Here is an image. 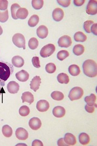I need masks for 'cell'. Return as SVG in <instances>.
<instances>
[{
    "instance_id": "1f68e13d",
    "label": "cell",
    "mask_w": 97,
    "mask_h": 146,
    "mask_svg": "<svg viewBox=\"0 0 97 146\" xmlns=\"http://www.w3.org/2000/svg\"><path fill=\"white\" fill-rule=\"evenodd\" d=\"M69 56V52H68L67 50H65L59 51L57 53V58L60 61H63Z\"/></svg>"
},
{
    "instance_id": "b9f144b4",
    "label": "cell",
    "mask_w": 97,
    "mask_h": 146,
    "mask_svg": "<svg viewBox=\"0 0 97 146\" xmlns=\"http://www.w3.org/2000/svg\"><path fill=\"white\" fill-rule=\"evenodd\" d=\"M97 23H93L91 27V32L95 35H97Z\"/></svg>"
},
{
    "instance_id": "f35d334b",
    "label": "cell",
    "mask_w": 97,
    "mask_h": 146,
    "mask_svg": "<svg viewBox=\"0 0 97 146\" xmlns=\"http://www.w3.org/2000/svg\"><path fill=\"white\" fill-rule=\"evenodd\" d=\"M32 63L33 66L36 68H40L41 67L40 58L37 56H35L32 58Z\"/></svg>"
},
{
    "instance_id": "4fadbf2b",
    "label": "cell",
    "mask_w": 97,
    "mask_h": 146,
    "mask_svg": "<svg viewBox=\"0 0 97 146\" xmlns=\"http://www.w3.org/2000/svg\"><path fill=\"white\" fill-rule=\"evenodd\" d=\"M7 89L11 94H16L20 89V86L15 81H10L7 84Z\"/></svg>"
},
{
    "instance_id": "3957f363",
    "label": "cell",
    "mask_w": 97,
    "mask_h": 146,
    "mask_svg": "<svg viewBox=\"0 0 97 146\" xmlns=\"http://www.w3.org/2000/svg\"><path fill=\"white\" fill-rule=\"evenodd\" d=\"M12 41L16 47L26 49V39L22 34H15L12 38Z\"/></svg>"
},
{
    "instance_id": "d6986e66",
    "label": "cell",
    "mask_w": 97,
    "mask_h": 146,
    "mask_svg": "<svg viewBox=\"0 0 97 146\" xmlns=\"http://www.w3.org/2000/svg\"><path fill=\"white\" fill-rule=\"evenodd\" d=\"M11 62L13 65L17 67V68H20L23 66L24 64V60L23 58L20 56H15L12 58Z\"/></svg>"
},
{
    "instance_id": "836d02e7",
    "label": "cell",
    "mask_w": 97,
    "mask_h": 146,
    "mask_svg": "<svg viewBox=\"0 0 97 146\" xmlns=\"http://www.w3.org/2000/svg\"><path fill=\"white\" fill-rule=\"evenodd\" d=\"M30 113V109L26 106H23L20 107L19 110V114L22 116H26Z\"/></svg>"
},
{
    "instance_id": "83f0119b",
    "label": "cell",
    "mask_w": 97,
    "mask_h": 146,
    "mask_svg": "<svg viewBox=\"0 0 97 146\" xmlns=\"http://www.w3.org/2000/svg\"><path fill=\"white\" fill-rule=\"evenodd\" d=\"M2 131L6 137H10L13 135V129L9 125H3L2 129Z\"/></svg>"
},
{
    "instance_id": "6da1fadb",
    "label": "cell",
    "mask_w": 97,
    "mask_h": 146,
    "mask_svg": "<svg viewBox=\"0 0 97 146\" xmlns=\"http://www.w3.org/2000/svg\"><path fill=\"white\" fill-rule=\"evenodd\" d=\"M14 72L13 65L10 63L0 60V85L5 86V82Z\"/></svg>"
},
{
    "instance_id": "e0dca14e",
    "label": "cell",
    "mask_w": 97,
    "mask_h": 146,
    "mask_svg": "<svg viewBox=\"0 0 97 146\" xmlns=\"http://www.w3.org/2000/svg\"><path fill=\"white\" fill-rule=\"evenodd\" d=\"M65 142L69 146H74L77 143V140L75 136L71 133H67L64 138Z\"/></svg>"
},
{
    "instance_id": "8fae6325",
    "label": "cell",
    "mask_w": 97,
    "mask_h": 146,
    "mask_svg": "<svg viewBox=\"0 0 97 146\" xmlns=\"http://www.w3.org/2000/svg\"><path fill=\"white\" fill-rule=\"evenodd\" d=\"M64 16V11L61 8H57L52 12L53 19L56 22L61 21Z\"/></svg>"
},
{
    "instance_id": "d590c367",
    "label": "cell",
    "mask_w": 97,
    "mask_h": 146,
    "mask_svg": "<svg viewBox=\"0 0 97 146\" xmlns=\"http://www.w3.org/2000/svg\"><path fill=\"white\" fill-rule=\"evenodd\" d=\"M8 19H9V13H8V11L7 9L3 11H0V22H1L5 23L8 21Z\"/></svg>"
},
{
    "instance_id": "52a82bcc",
    "label": "cell",
    "mask_w": 97,
    "mask_h": 146,
    "mask_svg": "<svg viewBox=\"0 0 97 146\" xmlns=\"http://www.w3.org/2000/svg\"><path fill=\"white\" fill-rule=\"evenodd\" d=\"M72 43L71 38L68 35L61 37L58 41V46L61 48H68L71 46Z\"/></svg>"
},
{
    "instance_id": "9c48e42d",
    "label": "cell",
    "mask_w": 97,
    "mask_h": 146,
    "mask_svg": "<svg viewBox=\"0 0 97 146\" xmlns=\"http://www.w3.org/2000/svg\"><path fill=\"white\" fill-rule=\"evenodd\" d=\"M50 105L49 102L45 100H41L37 102L36 108L40 112H45L49 109Z\"/></svg>"
},
{
    "instance_id": "74e56055",
    "label": "cell",
    "mask_w": 97,
    "mask_h": 146,
    "mask_svg": "<svg viewBox=\"0 0 97 146\" xmlns=\"http://www.w3.org/2000/svg\"><path fill=\"white\" fill-rule=\"evenodd\" d=\"M8 6V1L7 0H0V11H5Z\"/></svg>"
},
{
    "instance_id": "cb8c5ba5",
    "label": "cell",
    "mask_w": 97,
    "mask_h": 146,
    "mask_svg": "<svg viewBox=\"0 0 97 146\" xmlns=\"http://www.w3.org/2000/svg\"><path fill=\"white\" fill-rule=\"evenodd\" d=\"M57 80L60 84H68L70 81V78L67 74L62 73L58 75Z\"/></svg>"
},
{
    "instance_id": "7bdbcfd3",
    "label": "cell",
    "mask_w": 97,
    "mask_h": 146,
    "mask_svg": "<svg viewBox=\"0 0 97 146\" xmlns=\"http://www.w3.org/2000/svg\"><path fill=\"white\" fill-rule=\"evenodd\" d=\"M73 3L76 6L80 7L84 5L85 3V0H74Z\"/></svg>"
},
{
    "instance_id": "7a4b0ae2",
    "label": "cell",
    "mask_w": 97,
    "mask_h": 146,
    "mask_svg": "<svg viewBox=\"0 0 97 146\" xmlns=\"http://www.w3.org/2000/svg\"><path fill=\"white\" fill-rule=\"evenodd\" d=\"M83 72L85 75L90 78H94L97 75V63L92 60H87L82 64Z\"/></svg>"
},
{
    "instance_id": "8992f818",
    "label": "cell",
    "mask_w": 97,
    "mask_h": 146,
    "mask_svg": "<svg viewBox=\"0 0 97 146\" xmlns=\"http://www.w3.org/2000/svg\"><path fill=\"white\" fill-rule=\"evenodd\" d=\"M86 13L87 14L94 15L97 14V1L96 0L89 1L86 7Z\"/></svg>"
},
{
    "instance_id": "7402d4cb",
    "label": "cell",
    "mask_w": 97,
    "mask_h": 146,
    "mask_svg": "<svg viewBox=\"0 0 97 146\" xmlns=\"http://www.w3.org/2000/svg\"><path fill=\"white\" fill-rule=\"evenodd\" d=\"M79 141L82 145H86L90 142V137L85 133H82L79 135Z\"/></svg>"
},
{
    "instance_id": "2e32d148",
    "label": "cell",
    "mask_w": 97,
    "mask_h": 146,
    "mask_svg": "<svg viewBox=\"0 0 97 146\" xmlns=\"http://www.w3.org/2000/svg\"><path fill=\"white\" fill-rule=\"evenodd\" d=\"M21 99L22 100V103L28 102L29 104H32L34 101V97L32 94L29 92H24L21 96Z\"/></svg>"
},
{
    "instance_id": "f546056e",
    "label": "cell",
    "mask_w": 97,
    "mask_h": 146,
    "mask_svg": "<svg viewBox=\"0 0 97 146\" xmlns=\"http://www.w3.org/2000/svg\"><path fill=\"white\" fill-rule=\"evenodd\" d=\"M39 42L38 40L35 37H32L29 40L28 42L29 47L32 50H35L38 46Z\"/></svg>"
},
{
    "instance_id": "60d3db41",
    "label": "cell",
    "mask_w": 97,
    "mask_h": 146,
    "mask_svg": "<svg viewBox=\"0 0 97 146\" xmlns=\"http://www.w3.org/2000/svg\"><path fill=\"white\" fill-rule=\"evenodd\" d=\"M95 108H96L95 106H88L86 104L85 107V110L88 113H93L95 110Z\"/></svg>"
},
{
    "instance_id": "9a60e30c",
    "label": "cell",
    "mask_w": 97,
    "mask_h": 146,
    "mask_svg": "<svg viewBox=\"0 0 97 146\" xmlns=\"http://www.w3.org/2000/svg\"><path fill=\"white\" fill-rule=\"evenodd\" d=\"M41 84V78L39 76H35L32 79L31 81L30 86V88L33 90L35 92L40 88V86Z\"/></svg>"
},
{
    "instance_id": "d6a6232c",
    "label": "cell",
    "mask_w": 97,
    "mask_h": 146,
    "mask_svg": "<svg viewBox=\"0 0 97 146\" xmlns=\"http://www.w3.org/2000/svg\"><path fill=\"white\" fill-rule=\"evenodd\" d=\"M20 8V5H18L17 3L13 4L11 6V14L13 19L17 20V18L16 17V13L17 11Z\"/></svg>"
},
{
    "instance_id": "30bf717a",
    "label": "cell",
    "mask_w": 97,
    "mask_h": 146,
    "mask_svg": "<svg viewBox=\"0 0 97 146\" xmlns=\"http://www.w3.org/2000/svg\"><path fill=\"white\" fill-rule=\"evenodd\" d=\"M29 125L31 129L37 131L41 128L42 126V122L39 118L34 117L31 118L29 121Z\"/></svg>"
},
{
    "instance_id": "4316f807",
    "label": "cell",
    "mask_w": 97,
    "mask_h": 146,
    "mask_svg": "<svg viewBox=\"0 0 97 146\" xmlns=\"http://www.w3.org/2000/svg\"><path fill=\"white\" fill-rule=\"evenodd\" d=\"M40 21L39 16L37 15H33L31 16L28 20V25L30 27H35L37 25Z\"/></svg>"
},
{
    "instance_id": "ffe728a7",
    "label": "cell",
    "mask_w": 97,
    "mask_h": 146,
    "mask_svg": "<svg viewBox=\"0 0 97 146\" xmlns=\"http://www.w3.org/2000/svg\"><path fill=\"white\" fill-rule=\"evenodd\" d=\"M28 14H29V12L26 8H20L16 11V16L17 19H19L20 20H24V19H26L27 17Z\"/></svg>"
},
{
    "instance_id": "277c9868",
    "label": "cell",
    "mask_w": 97,
    "mask_h": 146,
    "mask_svg": "<svg viewBox=\"0 0 97 146\" xmlns=\"http://www.w3.org/2000/svg\"><path fill=\"white\" fill-rule=\"evenodd\" d=\"M83 95V89L79 87H75L70 90L69 95V98L71 101H73L75 100H78L81 99Z\"/></svg>"
},
{
    "instance_id": "d4e9b609",
    "label": "cell",
    "mask_w": 97,
    "mask_h": 146,
    "mask_svg": "<svg viewBox=\"0 0 97 146\" xmlns=\"http://www.w3.org/2000/svg\"><path fill=\"white\" fill-rule=\"evenodd\" d=\"M74 40L76 42H84L87 40V36L82 31H78L74 35Z\"/></svg>"
},
{
    "instance_id": "ac0fdd59",
    "label": "cell",
    "mask_w": 97,
    "mask_h": 146,
    "mask_svg": "<svg viewBox=\"0 0 97 146\" xmlns=\"http://www.w3.org/2000/svg\"><path fill=\"white\" fill-rule=\"evenodd\" d=\"M16 78L20 82H26L29 78V74L24 70H22L16 74Z\"/></svg>"
},
{
    "instance_id": "44dd1931",
    "label": "cell",
    "mask_w": 97,
    "mask_h": 146,
    "mask_svg": "<svg viewBox=\"0 0 97 146\" xmlns=\"http://www.w3.org/2000/svg\"><path fill=\"white\" fill-rule=\"evenodd\" d=\"M96 101L97 97L95 94H91L90 96H87L85 98V101L88 106H95L97 107V104H96Z\"/></svg>"
},
{
    "instance_id": "603a6c76",
    "label": "cell",
    "mask_w": 97,
    "mask_h": 146,
    "mask_svg": "<svg viewBox=\"0 0 97 146\" xmlns=\"http://www.w3.org/2000/svg\"><path fill=\"white\" fill-rule=\"evenodd\" d=\"M69 72L73 76H77L81 73V69L76 64H72L69 67Z\"/></svg>"
},
{
    "instance_id": "4dcf8cb0",
    "label": "cell",
    "mask_w": 97,
    "mask_h": 146,
    "mask_svg": "<svg viewBox=\"0 0 97 146\" xmlns=\"http://www.w3.org/2000/svg\"><path fill=\"white\" fill-rule=\"evenodd\" d=\"M33 8L36 10H40L43 7L44 1L43 0H33L31 2Z\"/></svg>"
},
{
    "instance_id": "ba28073f",
    "label": "cell",
    "mask_w": 97,
    "mask_h": 146,
    "mask_svg": "<svg viewBox=\"0 0 97 146\" xmlns=\"http://www.w3.org/2000/svg\"><path fill=\"white\" fill-rule=\"evenodd\" d=\"M16 137L20 140H26L28 138L29 134L28 131L23 128H18L16 129L15 132Z\"/></svg>"
},
{
    "instance_id": "e575fe53",
    "label": "cell",
    "mask_w": 97,
    "mask_h": 146,
    "mask_svg": "<svg viewBox=\"0 0 97 146\" xmlns=\"http://www.w3.org/2000/svg\"><path fill=\"white\" fill-rule=\"evenodd\" d=\"M46 70L47 73L49 74L54 73L56 70V66L53 63H48L46 66Z\"/></svg>"
},
{
    "instance_id": "7c38bea8",
    "label": "cell",
    "mask_w": 97,
    "mask_h": 146,
    "mask_svg": "<svg viewBox=\"0 0 97 146\" xmlns=\"http://www.w3.org/2000/svg\"><path fill=\"white\" fill-rule=\"evenodd\" d=\"M36 33L39 38L42 39L46 38L48 35V33H49L48 29L46 26L44 25H42L37 29Z\"/></svg>"
},
{
    "instance_id": "bcb514c9",
    "label": "cell",
    "mask_w": 97,
    "mask_h": 146,
    "mask_svg": "<svg viewBox=\"0 0 97 146\" xmlns=\"http://www.w3.org/2000/svg\"><path fill=\"white\" fill-rule=\"evenodd\" d=\"M2 90H3V88L0 86V95H1V94H2V93H5V92H3V91H2Z\"/></svg>"
},
{
    "instance_id": "f1b7e54d",
    "label": "cell",
    "mask_w": 97,
    "mask_h": 146,
    "mask_svg": "<svg viewBox=\"0 0 97 146\" xmlns=\"http://www.w3.org/2000/svg\"><path fill=\"white\" fill-rule=\"evenodd\" d=\"M51 98L52 99L56 101H61L64 99V95L61 92L54 91L51 94Z\"/></svg>"
},
{
    "instance_id": "f6af8a7d",
    "label": "cell",
    "mask_w": 97,
    "mask_h": 146,
    "mask_svg": "<svg viewBox=\"0 0 97 146\" xmlns=\"http://www.w3.org/2000/svg\"><path fill=\"white\" fill-rule=\"evenodd\" d=\"M57 143H58V145L59 146H69L65 142V141L64 140V138H61L57 142Z\"/></svg>"
},
{
    "instance_id": "ab89813d",
    "label": "cell",
    "mask_w": 97,
    "mask_h": 146,
    "mask_svg": "<svg viewBox=\"0 0 97 146\" xmlns=\"http://www.w3.org/2000/svg\"><path fill=\"white\" fill-rule=\"evenodd\" d=\"M57 3L59 5H61L62 7H64V8H67L68 7L70 3H71V0H64V1H59L58 0L57 1Z\"/></svg>"
},
{
    "instance_id": "484cf974",
    "label": "cell",
    "mask_w": 97,
    "mask_h": 146,
    "mask_svg": "<svg viewBox=\"0 0 97 146\" xmlns=\"http://www.w3.org/2000/svg\"><path fill=\"white\" fill-rule=\"evenodd\" d=\"M85 52V48L81 44L75 46L73 48V54L76 56H80Z\"/></svg>"
},
{
    "instance_id": "5b68a950",
    "label": "cell",
    "mask_w": 97,
    "mask_h": 146,
    "mask_svg": "<svg viewBox=\"0 0 97 146\" xmlns=\"http://www.w3.org/2000/svg\"><path fill=\"white\" fill-rule=\"evenodd\" d=\"M56 47L53 44H48L44 46L41 49L40 51V55L43 58H48L55 52Z\"/></svg>"
},
{
    "instance_id": "ee69618b",
    "label": "cell",
    "mask_w": 97,
    "mask_h": 146,
    "mask_svg": "<svg viewBox=\"0 0 97 146\" xmlns=\"http://www.w3.org/2000/svg\"><path fill=\"white\" fill-rule=\"evenodd\" d=\"M32 146H43V143L42 141L39 140H35L32 143Z\"/></svg>"
},
{
    "instance_id": "8d00e7d4",
    "label": "cell",
    "mask_w": 97,
    "mask_h": 146,
    "mask_svg": "<svg viewBox=\"0 0 97 146\" xmlns=\"http://www.w3.org/2000/svg\"><path fill=\"white\" fill-rule=\"evenodd\" d=\"M94 23V22L92 20H88L84 23V29L85 31L87 33H91V27Z\"/></svg>"
},
{
    "instance_id": "5bb4252c",
    "label": "cell",
    "mask_w": 97,
    "mask_h": 146,
    "mask_svg": "<svg viewBox=\"0 0 97 146\" xmlns=\"http://www.w3.org/2000/svg\"><path fill=\"white\" fill-rule=\"evenodd\" d=\"M66 113V111L64 107L61 106H56L52 110V114L54 116L61 118L64 116Z\"/></svg>"
},
{
    "instance_id": "7dc6e473",
    "label": "cell",
    "mask_w": 97,
    "mask_h": 146,
    "mask_svg": "<svg viewBox=\"0 0 97 146\" xmlns=\"http://www.w3.org/2000/svg\"><path fill=\"white\" fill-rule=\"evenodd\" d=\"M2 33H3V29H2L1 26H0V35H1L2 34Z\"/></svg>"
}]
</instances>
